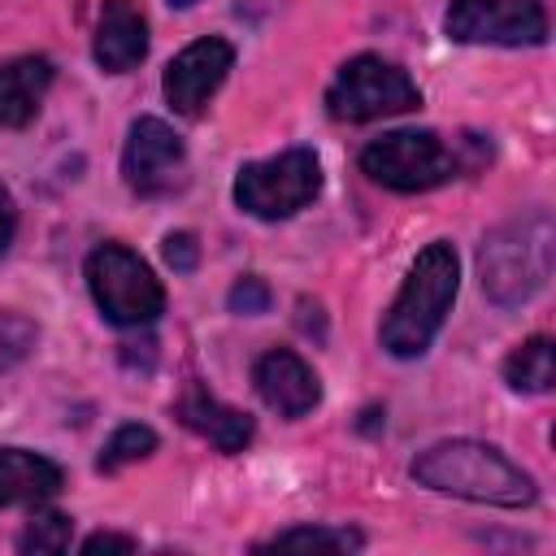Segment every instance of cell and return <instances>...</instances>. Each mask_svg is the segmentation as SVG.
Returning <instances> with one entry per match:
<instances>
[{
	"instance_id": "6da1fadb",
	"label": "cell",
	"mask_w": 556,
	"mask_h": 556,
	"mask_svg": "<svg viewBox=\"0 0 556 556\" xmlns=\"http://www.w3.org/2000/svg\"><path fill=\"white\" fill-rule=\"evenodd\" d=\"M408 473L439 491V495H456V500H473V504H500V508H526L534 504V478L513 465L500 447L478 443V439H443L430 443L426 452H417V460L408 465Z\"/></svg>"
},
{
	"instance_id": "7a4b0ae2",
	"label": "cell",
	"mask_w": 556,
	"mask_h": 556,
	"mask_svg": "<svg viewBox=\"0 0 556 556\" xmlns=\"http://www.w3.org/2000/svg\"><path fill=\"white\" fill-rule=\"evenodd\" d=\"M456 287H460V261H456V248L452 243H426L400 287V295L391 300L382 326H378V339L391 356L400 361H413L421 356L434 334L443 330L447 321V308L456 300Z\"/></svg>"
},
{
	"instance_id": "3957f363",
	"label": "cell",
	"mask_w": 556,
	"mask_h": 556,
	"mask_svg": "<svg viewBox=\"0 0 556 556\" xmlns=\"http://www.w3.org/2000/svg\"><path fill=\"white\" fill-rule=\"evenodd\" d=\"M478 269H482V291L500 308L526 304L552 274V222H547V213H530V217L500 226L482 243Z\"/></svg>"
},
{
	"instance_id": "277c9868",
	"label": "cell",
	"mask_w": 556,
	"mask_h": 556,
	"mask_svg": "<svg viewBox=\"0 0 556 556\" xmlns=\"http://www.w3.org/2000/svg\"><path fill=\"white\" fill-rule=\"evenodd\" d=\"M87 291H91L96 308L104 313V321L130 326V330L135 326H152L161 317V308H165L161 278L126 243L91 248V256H87Z\"/></svg>"
},
{
	"instance_id": "5b68a950",
	"label": "cell",
	"mask_w": 556,
	"mask_h": 556,
	"mask_svg": "<svg viewBox=\"0 0 556 556\" xmlns=\"http://www.w3.org/2000/svg\"><path fill=\"white\" fill-rule=\"evenodd\" d=\"M421 104V87L395 65L382 61L374 52H361L352 61L339 65L330 91H326V109L334 122H374V117H395Z\"/></svg>"
},
{
	"instance_id": "8992f818",
	"label": "cell",
	"mask_w": 556,
	"mask_h": 556,
	"mask_svg": "<svg viewBox=\"0 0 556 556\" xmlns=\"http://www.w3.org/2000/svg\"><path fill=\"white\" fill-rule=\"evenodd\" d=\"M361 169L387 191H430L456 178L460 161L434 130H387L361 148Z\"/></svg>"
},
{
	"instance_id": "52a82bcc",
	"label": "cell",
	"mask_w": 556,
	"mask_h": 556,
	"mask_svg": "<svg viewBox=\"0 0 556 556\" xmlns=\"http://www.w3.org/2000/svg\"><path fill=\"white\" fill-rule=\"evenodd\" d=\"M321 191V161L313 148H287L265 161H248L235 178V204L261 222H278L313 204Z\"/></svg>"
},
{
	"instance_id": "ba28073f",
	"label": "cell",
	"mask_w": 556,
	"mask_h": 556,
	"mask_svg": "<svg viewBox=\"0 0 556 556\" xmlns=\"http://www.w3.org/2000/svg\"><path fill=\"white\" fill-rule=\"evenodd\" d=\"M443 30L456 43L539 48L547 39V13L539 0H452Z\"/></svg>"
},
{
	"instance_id": "9c48e42d",
	"label": "cell",
	"mask_w": 556,
	"mask_h": 556,
	"mask_svg": "<svg viewBox=\"0 0 556 556\" xmlns=\"http://www.w3.org/2000/svg\"><path fill=\"white\" fill-rule=\"evenodd\" d=\"M187 148L161 117H139L122 148V178L135 195H169L182 182Z\"/></svg>"
},
{
	"instance_id": "30bf717a",
	"label": "cell",
	"mask_w": 556,
	"mask_h": 556,
	"mask_svg": "<svg viewBox=\"0 0 556 556\" xmlns=\"http://www.w3.org/2000/svg\"><path fill=\"white\" fill-rule=\"evenodd\" d=\"M230 65H235V48H230L226 39H217V35H204V39L187 43V48L165 65L161 91H165V100L174 104V113L195 117V113L213 100V91L226 83Z\"/></svg>"
},
{
	"instance_id": "8fae6325",
	"label": "cell",
	"mask_w": 556,
	"mask_h": 556,
	"mask_svg": "<svg viewBox=\"0 0 556 556\" xmlns=\"http://www.w3.org/2000/svg\"><path fill=\"white\" fill-rule=\"evenodd\" d=\"M252 382H256V395L265 400V408H274L278 417L295 421L304 413L317 408L321 400V382L317 374L304 365V356H295L291 348H269L256 356L252 365Z\"/></svg>"
},
{
	"instance_id": "7c38bea8",
	"label": "cell",
	"mask_w": 556,
	"mask_h": 556,
	"mask_svg": "<svg viewBox=\"0 0 556 556\" xmlns=\"http://www.w3.org/2000/svg\"><path fill=\"white\" fill-rule=\"evenodd\" d=\"M91 56L104 74H126L148 56V17L130 0H104Z\"/></svg>"
},
{
	"instance_id": "4fadbf2b",
	"label": "cell",
	"mask_w": 556,
	"mask_h": 556,
	"mask_svg": "<svg viewBox=\"0 0 556 556\" xmlns=\"http://www.w3.org/2000/svg\"><path fill=\"white\" fill-rule=\"evenodd\" d=\"M52 61L48 56H13L0 65V126L22 130L35 122L48 87H52Z\"/></svg>"
},
{
	"instance_id": "5bb4252c",
	"label": "cell",
	"mask_w": 556,
	"mask_h": 556,
	"mask_svg": "<svg viewBox=\"0 0 556 556\" xmlns=\"http://www.w3.org/2000/svg\"><path fill=\"white\" fill-rule=\"evenodd\" d=\"M178 417L187 430H195L200 439H208L217 452H243L248 439H252V417L243 408H230L222 404L217 395H208L204 387H191L182 400H178Z\"/></svg>"
},
{
	"instance_id": "9a60e30c",
	"label": "cell",
	"mask_w": 556,
	"mask_h": 556,
	"mask_svg": "<svg viewBox=\"0 0 556 556\" xmlns=\"http://www.w3.org/2000/svg\"><path fill=\"white\" fill-rule=\"evenodd\" d=\"M61 465H52L39 452L26 447H0V508H17V504H43L61 491Z\"/></svg>"
},
{
	"instance_id": "2e32d148",
	"label": "cell",
	"mask_w": 556,
	"mask_h": 556,
	"mask_svg": "<svg viewBox=\"0 0 556 556\" xmlns=\"http://www.w3.org/2000/svg\"><path fill=\"white\" fill-rule=\"evenodd\" d=\"M504 378L513 391H552V378H556V361H552V339L547 334H530L526 343H517L504 361Z\"/></svg>"
},
{
	"instance_id": "e0dca14e",
	"label": "cell",
	"mask_w": 556,
	"mask_h": 556,
	"mask_svg": "<svg viewBox=\"0 0 556 556\" xmlns=\"http://www.w3.org/2000/svg\"><path fill=\"white\" fill-rule=\"evenodd\" d=\"M365 539L348 526H295V530H278L269 543L261 547H274V552H287V547H304V552H356Z\"/></svg>"
},
{
	"instance_id": "ac0fdd59",
	"label": "cell",
	"mask_w": 556,
	"mask_h": 556,
	"mask_svg": "<svg viewBox=\"0 0 556 556\" xmlns=\"http://www.w3.org/2000/svg\"><path fill=\"white\" fill-rule=\"evenodd\" d=\"M152 452H156V430H148L139 421H126V426H117L109 434V443H104V452H100L96 465H100V473H113L122 465H135V460L152 456Z\"/></svg>"
},
{
	"instance_id": "d6986e66",
	"label": "cell",
	"mask_w": 556,
	"mask_h": 556,
	"mask_svg": "<svg viewBox=\"0 0 556 556\" xmlns=\"http://www.w3.org/2000/svg\"><path fill=\"white\" fill-rule=\"evenodd\" d=\"M70 534H74V521H70L65 513H52V508H48V513H35V517L26 521L17 547H22V552H48V556H56V552L70 547Z\"/></svg>"
},
{
	"instance_id": "ffe728a7",
	"label": "cell",
	"mask_w": 556,
	"mask_h": 556,
	"mask_svg": "<svg viewBox=\"0 0 556 556\" xmlns=\"http://www.w3.org/2000/svg\"><path fill=\"white\" fill-rule=\"evenodd\" d=\"M35 339H39V326L30 317L0 308V374H9L13 365H22L30 356V348H35Z\"/></svg>"
},
{
	"instance_id": "44dd1931",
	"label": "cell",
	"mask_w": 556,
	"mask_h": 556,
	"mask_svg": "<svg viewBox=\"0 0 556 556\" xmlns=\"http://www.w3.org/2000/svg\"><path fill=\"white\" fill-rule=\"evenodd\" d=\"M269 287H265V278H256V274H248V278H239L235 287H230V295H226V304H230V313H248V317H256V313H265L269 308Z\"/></svg>"
},
{
	"instance_id": "7402d4cb",
	"label": "cell",
	"mask_w": 556,
	"mask_h": 556,
	"mask_svg": "<svg viewBox=\"0 0 556 556\" xmlns=\"http://www.w3.org/2000/svg\"><path fill=\"white\" fill-rule=\"evenodd\" d=\"M165 261L174 265V274H191L195 269V261H200V243H195V235L191 230H174V235H165Z\"/></svg>"
},
{
	"instance_id": "603a6c76",
	"label": "cell",
	"mask_w": 556,
	"mask_h": 556,
	"mask_svg": "<svg viewBox=\"0 0 556 556\" xmlns=\"http://www.w3.org/2000/svg\"><path fill=\"white\" fill-rule=\"evenodd\" d=\"M135 547H139V543H135L130 534H109V530L83 539V556H100V552H135Z\"/></svg>"
},
{
	"instance_id": "cb8c5ba5",
	"label": "cell",
	"mask_w": 556,
	"mask_h": 556,
	"mask_svg": "<svg viewBox=\"0 0 556 556\" xmlns=\"http://www.w3.org/2000/svg\"><path fill=\"white\" fill-rule=\"evenodd\" d=\"M13 230H17V204H13L9 187L0 182V252L13 243Z\"/></svg>"
},
{
	"instance_id": "d4e9b609",
	"label": "cell",
	"mask_w": 556,
	"mask_h": 556,
	"mask_svg": "<svg viewBox=\"0 0 556 556\" xmlns=\"http://www.w3.org/2000/svg\"><path fill=\"white\" fill-rule=\"evenodd\" d=\"M169 4H174V9H191L195 0H169Z\"/></svg>"
}]
</instances>
